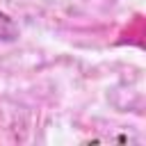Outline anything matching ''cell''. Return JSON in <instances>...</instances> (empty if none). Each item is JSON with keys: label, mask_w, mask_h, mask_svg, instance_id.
Wrapping results in <instances>:
<instances>
[{"label": "cell", "mask_w": 146, "mask_h": 146, "mask_svg": "<svg viewBox=\"0 0 146 146\" xmlns=\"http://www.w3.org/2000/svg\"><path fill=\"white\" fill-rule=\"evenodd\" d=\"M16 36H18L16 23H14L9 16H5V14L0 11V41H14Z\"/></svg>", "instance_id": "1"}]
</instances>
